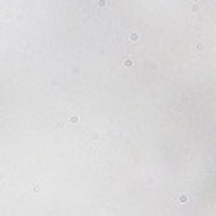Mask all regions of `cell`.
Here are the masks:
<instances>
[{"mask_svg":"<svg viewBox=\"0 0 216 216\" xmlns=\"http://www.w3.org/2000/svg\"><path fill=\"white\" fill-rule=\"evenodd\" d=\"M31 189H33V193H39V191H41V185H39V183H33Z\"/></svg>","mask_w":216,"mask_h":216,"instance_id":"obj_1","label":"cell"}]
</instances>
